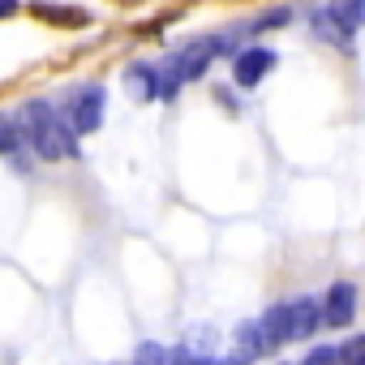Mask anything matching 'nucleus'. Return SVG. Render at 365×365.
I'll use <instances>...</instances> for the list:
<instances>
[{"instance_id": "1", "label": "nucleus", "mask_w": 365, "mask_h": 365, "mask_svg": "<svg viewBox=\"0 0 365 365\" xmlns=\"http://www.w3.org/2000/svg\"><path fill=\"white\" fill-rule=\"evenodd\" d=\"M22 120H26V133H31V146H35V155H39V159L56 163V159L78 155V138H73L78 129H73V125H65V120H61V112H56L52 103L31 99V103L22 108Z\"/></svg>"}, {"instance_id": "2", "label": "nucleus", "mask_w": 365, "mask_h": 365, "mask_svg": "<svg viewBox=\"0 0 365 365\" xmlns=\"http://www.w3.org/2000/svg\"><path fill=\"white\" fill-rule=\"evenodd\" d=\"M65 108H69V125H73L78 133H95L99 120H103V86H99V82L78 86Z\"/></svg>"}, {"instance_id": "3", "label": "nucleus", "mask_w": 365, "mask_h": 365, "mask_svg": "<svg viewBox=\"0 0 365 365\" xmlns=\"http://www.w3.org/2000/svg\"><path fill=\"white\" fill-rule=\"evenodd\" d=\"M271 69H275V52H271V48H245V52H237V61H232V82L250 91V86H258Z\"/></svg>"}, {"instance_id": "4", "label": "nucleus", "mask_w": 365, "mask_h": 365, "mask_svg": "<svg viewBox=\"0 0 365 365\" xmlns=\"http://www.w3.org/2000/svg\"><path fill=\"white\" fill-rule=\"evenodd\" d=\"M267 352H275L271 339H267V327H262V318H250V322L237 327V352L228 356V365H250Z\"/></svg>"}, {"instance_id": "5", "label": "nucleus", "mask_w": 365, "mask_h": 365, "mask_svg": "<svg viewBox=\"0 0 365 365\" xmlns=\"http://www.w3.org/2000/svg\"><path fill=\"white\" fill-rule=\"evenodd\" d=\"M352 314H356V288H352L348 279L331 284L327 297H322V318H327V327H348Z\"/></svg>"}, {"instance_id": "6", "label": "nucleus", "mask_w": 365, "mask_h": 365, "mask_svg": "<svg viewBox=\"0 0 365 365\" xmlns=\"http://www.w3.org/2000/svg\"><path fill=\"white\" fill-rule=\"evenodd\" d=\"M309 31H314V39H322V43H331V48H348V43H352V26H348L335 9L309 14Z\"/></svg>"}, {"instance_id": "7", "label": "nucleus", "mask_w": 365, "mask_h": 365, "mask_svg": "<svg viewBox=\"0 0 365 365\" xmlns=\"http://www.w3.org/2000/svg\"><path fill=\"white\" fill-rule=\"evenodd\" d=\"M322 322H327V318H322V305H318V301H309V297L292 301V335H297V339H309Z\"/></svg>"}, {"instance_id": "8", "label": "nucleus", "mask_w": 365, "mask_h": 365, "mask_svg": "<svg viewBox=\"0 0 365 365\" xmlns=\"http://www.w3.org/2000/svg\"><path fill=\"white\" fill-rule=\"evenodd\" d=\"M262 327H267L271 348H284L288 339H297V335H292V305H271V309L262 314Z\"/></svg>"}, {"instance_id": "9", "label": "nucleus", "mask_w": 365, "mask_h": 365, "mask_svg": "<svg viewBox=\"0 0 365 365\" xmlns=\"http://www.w3.org/2000/svg\"><path fill=\"white\" fill-rule=\"evenodd\" d=\"M125 82H129V91H133L142 103L159 99V69H150V65H133V69L125 73Z\"/></svg>"}, {"instance_id": "10", "label": "nucleus", "mask_w": 365, "mask_h": 365, "mask_svg": "<svg viewBox=\"0 0 365 365\" xmlns=\"http://www.w3.org/2000/svg\"><path fill=\"white\" fill-rule=\"evenodd\" d=\"M35 14H39L43 22H61V26H86V22H91L82 9H52V5H35Z\"/></svg>"}, {"instance_id": "11", "label": "nucleus", "mask_w": 365, "mask_h": 365, "mask_svg": "<svg viewBox=\"0 0 365 365\" xmlns=\"http://www.w3.org/2000/svg\"><path fill=\"white\" fill-rule=\"evenodd\" d=\"M331 9L356 31V22H365V0H331Z\"/></svg>"}, {"instance_id": "12", "label": "nucleus", "mask_w": 365, "mask_h": 365, "mask_svg": "<svg viewBox=\"0 0 365 365\" xmlns=\"http://www.w3.org/2000/svg\"><path fill=\"white\" fill-rule=\"evenodd\" d=\"M168 361H172V352L163 344H142L138 348V365H168Z\"/></svg>"}, {"instance_id": "13", "label": "nucleus", "mask_w": 365, "mask_h": 365, "mask_svg": "<svg viewBox=\"0 0 365 365\" xmlns=\"http://www.w3.org/2000/svg\"><path fill=\"white\" fill-rule=\"evenodd\" d=\"M339 361H344V348H314V352H305L301 365H339Z\"/></svg>"}, {"instance_id": "14", "label": "nucleus", "mask_w": 365, "mask_h": 365, "mask_svg": "<svg viewBox=\"0 0 365 365\" xmlns=\"http://www.w3.org/2000/svg\"><path fill=\"white\" fill-rule=\"evenodd\" d=\"M339 365H365V335H356L348 348H344V361Z\"/></svg>"}, {"instance_id": "15", "label": "nucleus", "mask_w": 365, "mask_h": 365, "mask_svg": "<svg viewBox=\"0 0 365 365\" xmlns=\"http://www.w3.org/2000/svg\"><path fill=\"white\" fill-rule=\"evenodd\" d=\"M284 22H288V9H275V14L258 18V31H267V26H284Z\"/></svg>"}, {"instance_id": "16", "label": "nucleus", "mask_w": 365, "mask_h": 365, "mask_svg": "<svg viewBox=\"0 0 365 365\" xmlns=\"http://www.w3.org/2000/svg\"><path fill=\"white\" fill-rule=\"evenodd\" d=\"M22 9V0H0V22H5V18H14Z\"/></svg>"}, {"instance_id": "17", "label": "nucleus", "mask_w": 365, "mask_h": 365, "mask_svg": "<svg viewBox=\"0 0 365 365\" xmlns=\"http://www.w3.org/2000/svg\"><path fill=\"white\" fill-rule=\"evenodd\" d=\"M120 5H133V0H120Z\"/></svg>"}]
</instances>
